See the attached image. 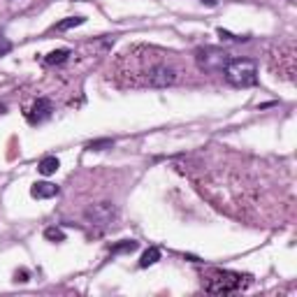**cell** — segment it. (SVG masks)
Returning <instances> with one entry per match:
<instances>
[{"instance_id":"cell-1","label":"cell","mask_w":297,"mask_h":297,"mask_svg":"<svg viewBox=\"0 0 297 297\" xmlns=\"http://www.w3.org/2000/svg\"><path fill=\"white\" fill-rule=\"evenodd\" d=\"M225 79L228 84L237 88H246V86H256L258 84V65L251 58H232L225 63Z\"/></svg>"},{"instance_id":"cell-2","label":"cell","mask_w":297,"mask_h":297,"mask_svg":"<svg viewBox=\"0 0 297 297\" xmlns=\"http://www.w3.org/2000/svg\"><path fill=\"white\" fill-rule=\"evenodd\" d=\"M249 286V277H242L237 272H211V277L204 281V291L214 295H230Z\"/></svg>"},{"instance_id":"cell-3","label":"cell","mask_w":297,"mask_h":297,"mask_svg":"<svg viewBox=\"0 0 297 297\" xmlns=\"http://www.w3.org/2000/svg\"><path fill=\"white\" fill-rule=\"evenodd\" d=\"M144 77H147V86L151 88H167L172 84H176V70L167 63H153L144 70Z\"/></svg>"},{"instance_id":"cell-4","label":"cell","mask_w":297,"mask_h":297,"mask_svg":"<svg viewBox=\"0 0 297 297\" xmlns=\"http://www.w3.org/2000/svg\"><path fill=\"white\" fill-rule=\"evenodd\" d=\"M197 61H200V65L204 70H223L230 58L225 51H218V49H200L197 51Z\"/></svg>"},{"instance_id":"cell-5","label":"cell","mask_w":297,"mask_h":297,"mask_svg":"<svg viewBox=\"0 0 297 297\" xmlns=\"http://www.w3.org/2000/svg\"><path fill=\"white\" fill-rule=\"evenodd\" d=\"M51 112H54V105H51V100L49 98H37V100L33 102V107L26 112V119L30 126H37V123H44L51 116Z\"/></svg>"},{"instance_id":"cell-6","label":"cell","mask_w":297,"mask_h":297,"mask_svg":"<svg viewBox=\"0 0 297 297\" xmlns=\"http://www.w3.org/2000/svg\"><path fill=\"white\" fill-rule=\"evenodd\" d=\"M114 216H116V209L109 202L95 204V207H91V209L86 211V218L91 223H95V225H107V223H112Z\"/></svg>"},{"instance_id":"cell-7","label":"cell","mask_w":297,"mask_h":297,"mask_svg":"<svg viewBox=\"0 0 297 297\" xmlns=\"http://www.w3.org/2000/svg\"><path fill=\"white\" fill-rule=\"evenodd\" d=\"M30 195L37 197V200H49V197L58 195V186H56V183H49V181H37V183H33Z\"/></svg>"},{"instance_id":"cell-8","label":"cell","mask_w":297,"mask_h":297,"mask_svg":"<svg viewBox=\"0 0 297 297\" xmlns=\"http://www.w3.org/2000/svg\"><path fill=\"white\" fill-rule=\"evenodd\" d=\"M58 167H61V162H58V158H56V155H47V158H42L40 165H37L40 174H44V176L56 174V172H58Z\"/></svg>"},{"instance_id":"cell-9","label":"cell","mask_w":297,"mask_h":297,"mask_svg":"<svg viewBox=\"0 0 297 297\" xmlns=\"http://www.w3.org/2000/svg\"><path fill=\"white\" fill-rule=\"evenodd\" d=\"M72 56V51L70 49H54L51 54H47V58H44V63L47 65H61V63H65Z\"/></svg>"},{"instance_id":"cell-10","label":"cell","mask_w":297,"mask_h":297,"mask_svg":"<svg viewBox=\"0 0 297 297\" xmlns=\"http://www.w3.org/2000/svg\"><path fill=\"white\" fill-rule=\"evenodd\" d=\"M158 260H160V249H158V246H151V249H147L142 253V258H140V267H151V265H155L158 263Z\"/></svg>"},{"instance_id":"cell-11","label":"cell","mask_w":297,"mask_h":297,"mask_svg":"<svg viewBox=\"0 0 297 297\" xmlns=\"http://www.w3.org/2000/svg\"><path fill=\"white\" fill-rule=\"evenodd\" d=\"M84 16H68L65 21H61V23H56V30H70V28H77L84 23Z\"/></svg>"},{"instance_id":"cell-12","label":"cell","mask_w":297,"mask_h":297,"mask_svg":"<svg viewBox=\"0 0 297 297\" xmlns=\"http://www.w3.org/2000/svg\"><path fill=\"white\" fill-rule=\"evenodd\" d=\"M137 249V242H133V239H123L121 244H114L112 246V253H130V251Z\"/></svg>"},{"instance_id":"cell-13","label":"cell","mask_w":297,"mask_h":297,"mask_svg":"<svg viewBox=\"0 0 297 297\" xmlns=\"http://www.w3.org/2000/svg\"><path fill=\"white\" fill-rule=\"evenodd\" d=\"M44 237L49 242H65V232L61 228H47L44 230Z\"/></svg>"},{"instance_id":"cell-14","label":"cell","mask_w":297,"mask_h":297,"mask_svg":"<svg viewBox=\"0 0 297 297\" xmlns=\"http://www.w3.org/2000/svg\"><path fill=\"white\" fill-rule=\"evenodd\" d=\"M112 140H107V137H105V140H95V142H88V151H105V148H112Z\"/></svg>"},{"instance_id":"cell-15","label":"cell","mask_w":297,"mask_h":297,"mask_svg":"<svg viewBox=\"0 0 297 297\" xmlns=\"http://www.w3.org/2000/svg\"><path fill=\"white\" fill-rule=\"evenodd\" d=\"M9 51H12V42L7 40L5 35H0V56L9 54Z\"/></svg>"},{"instance_id":"cell-16","label":"cell","mask_w":297,"mask_h":297,"mask_svg":"<svg viewBox=\"0 0 297 297\" xmlns=\"http://www.w3.org/2000/svg\"><path fill=\"white\" fill-rule=\"evenodd\" d=\"M14 277H16L14 281H21V284H23V281H28V272H26V270H19L16 274H14Z\"/></svg>"},{"instance_id":"cell-17","label":"cell","mask_w":297,"mask_h":297,"mask_svg":"<svg viewBox=\"0 0 297 297\" xmlns=\"http://www.w3.org/2000/svg\"><path fill=\"white\" fill-rule=\"evenodd\" d=\"M202 2H207V5H216V0H202Z\"/></svg>"}]
</instances>
